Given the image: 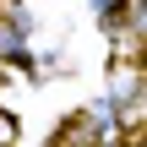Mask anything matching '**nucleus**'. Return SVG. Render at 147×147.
Segmentation results:
<instances>
[{"instance_id":"obj_1","label":"nucleus","mask_w":147,"mask_h":147,"mask_svg":"<svg viewBox=\"0 0 147 147\" xmlns=\"http://www.w3.org/2000/svg\"><path fill=\"white\" fill-rule=\"evenodd\" d=\"M0 142H11V115H0Z\"/></svg>"}]
</instances>
